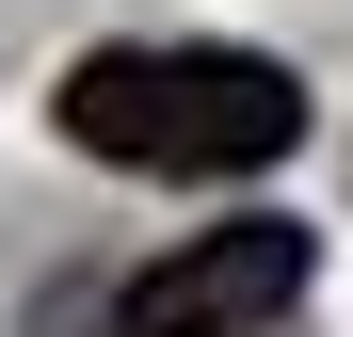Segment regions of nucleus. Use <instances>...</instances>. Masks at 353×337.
Wrapping results in <instances>:
<instances>
[{
    "label": "nucleus",
    "mask_w": 353,
    "mask_h": 337,
    "mask_svg": "<svg viewBox=\"0 0 353 337\" xmlns=\"http://www.w3.org/2000/svg\"><path fill=\"white\" fill-rule=\"evenodd\" d=\"M48 112L81 161H129V177H257L305 145V81L257 48H81Z\"/></svg>",
    "instance_id": "1"
},
{
    "label": "nucleus",
    "mask_w": 353,
    "mask_h": 337,
    "mask_svg": "<svg viewBox=\"0 0 353 337\" xmlns=\"http://www.w3.org/2000/svg\"><path fill=\"white\" fill-rule=\"evenodd\" d=\"M305 225H273V209H241V225H209V241H176L161 273H129V337H257L273 305H305Z\"/></svg>",
    "instance_id": "2"
}]
</instances>
